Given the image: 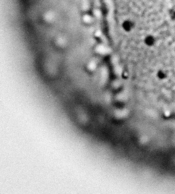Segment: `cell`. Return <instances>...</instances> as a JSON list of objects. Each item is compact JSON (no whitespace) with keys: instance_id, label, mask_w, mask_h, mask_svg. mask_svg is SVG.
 <instances>
[{"instance_id":"cell-1","label":"cell","mask_w":175,"mask_h":194,"mask_svg":"<svg viewBox=\"0 0 175 194\" xmlns=\"http://www.w3.org/2000/svg\"><path fill=\"white\" fill-rule=\"evenodd\" d=\"M41 18L43 23L47 25H52L56 22L57 19V14L54 10L47 9L41 13Z\"/></svg>"},{"instance_id":"cell-2","label":"cell","mask_w":175,"mask_h":194,"mask_svg":"<svg viewBox=\"0 0 175 194\" xmlns=\"http://www.w3.org/2000/svg\"><path fill=\"white\" fill-rule=\"evenodd\" d=\"M53 43H54L55 47L59 48V49H64L68 46L69 41L66 36L57 34L53 39Z\"/></svg>"},{"instance_id":"cell-3","label":"cell","mask_w":175,"mask_h":194,"mask_svg":"<svg viewBox=\"0 0 175 194\" xmlns=\"http://www.w3.org/2000/svg\"><path fill=\"white\" fill-rule=\"evenodd\" d=\"M121 27L124 31L129 33V32L132 31L133 28H134L135 23L132 20L126 19L125 20H123L122 23Z\"/></svg>"},{"instance_id":"cell-4","label":"cell","mask_w":175,"mask_h":194,"mask_svg":"<svg viewBox=\"0 0 175 194\" xmlns=\"http://www.w3.org/2000/svg\"><path fill=\"white\" fill-rule=\"evenodd\" d=\"M143 41L145 44L148 46V47H153L156 43V39L154 36L151 35V34H148V35L145 36Z\"/></svg>"},{"instance_id":"cell-5","label":"cell","mask_w":175,"mask_h":194,"mask_svg":"<svg viewBox=\"0 0 175 194\" xmlns=\"http://www.w3.org/2000/svg\"><path fill=\"white\" fill-rule=\"evenodd\" d=\"M81 21L83 24L89 25L91 23L92 21H93V18H92V16L91 15H89V14L85 13L82 15Z\"/></svg>"},{"instance_id":"cell-6","label":"cell","mask_w":175,"mask_h":194,"mask_svg":"<svg viewBox=\"0 0 175 194\" xmlns=\"http://www.w3.org/2000/svg\"><path fill=\"white\" fill-rule=\"evenodd\" d=\"M156 76L158 79L160 80H165L166 78L168 77V74L167 73V71L163 70V69H161V70H158L156 73Z\"/></svg>"},{"instance_id":"cell-7","label":"cell","mask_w":175,"mask_h":194,"mask_svg":"<svg viewBox=\"0 0 175 194\" xmlns=\"http://www.w3.org/2000/svg\"><path fill=\"white\" fill-rule=\"evenodd\" d=\"M96 69V63L94 61H89L86 64V70L88 72H93Z\"/></svg>"},{"instance_id":"cell-8","label":"cell","mask_w":175,"mask_h":194,"mask_svg":"<svg viewBox=\"0 0 175 194\" xmlns=\"http://www.w3.org/2000/svg\"><path fill=\"white\" fill-rule=\"evenodd\" d=\"M169 17L172 21H175V5L172 6L169 10Z\"/></svg>"},{"instance_id":"cell-9","label":"cell","mask_w":175,"mask_h":194,"mask_svg":"<svg viewBox=\"0 0 175 194\" xmlns=\"http://www.w3.org/2000/svg\"><path fill=\"white\" fill-rule=\"evenodd\" d=\"M174 53H175V47H174Z\"/></svg>"}]
</instances>
